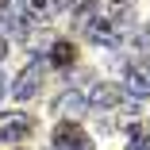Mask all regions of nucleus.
<instances>
[{
    "label": "nucleus",
    "mask_w": 150,
    "mask_h": 150,
    "mask_svg": "<svg viewBox=\"0 0 150 150\" xmlns=\"http://www.w3.org/2000/svg\"><path fill=\"white\" fill-rule=\"evenodd\" d=\"M42 77H46V66L35 58V62H31V66H27V69L16 77V85H12V96H16V100H31V96H39Z\"/></svg>",
    "instance_id": "nucleus-1"
},
{
    "label": "nucleus",
    "mask_w": 150,
    "mask_h": 150,
    "mask_svg": "<svg viewBox=\"0 0 150 150\" xmlns=\"http://www.w3.org/2000/svg\"><path fill=\"white\" fill-rule=\"evenodd\" d=\"M50 142H54V150H93V139H88L77 123H58Z\"/></svg>",
    "instance_id": "nucleus-2"
},
{
    "label": "nucleus",
    "mask_w": 150,
    "mask_h": 150,
    "mask_svg": "<svg viewBox=\"0 0 150 150\" xmlns=\"http://www.w3.org/2000/svg\"><path fill=\"white\" fill-rule=\"evenodd\" d=\"M31 123L35 119L23 115V112H4L0 115V142H23L31 135Z\"/></svg>",
    "instance_id": "nucleus-3"
},
{
    "label": "nucleus",
    "mask_w": 150,
    "mask_h": 150,
    "mask_svg": "<svg viewBox=\"0 0 150 150\" xmlns=\"http://www.w3.org/2000/svg\"><path fill=\"white\" fill-rule=\"evenodd\" d=\"M123 93H127L131 100H146V96H150V62H139V66L127 69Z\"/></svg>",
    "instance_id": "nucleus-4"
},
{
    "label": "nucleus",
    "mask_w": 150,
    "mask_h": 150,
    "mask_svg": "<svg viewBox=\"0 0 150 150\" xmlns=\"http://www.w3.org/2000/svg\"><path fill=\"white\" fill-rule=\"evenodd\" d=\"M0 23L4 27H12V35H31V19H27V12H23V4L19 0H4L0 4Z\"/></svg>",
    "instance_id": "nucleus-5"
},
{
    "label": "nucleus",
    "mask_w": 150,
    "mask_h": 150,
    "mask_svg": "<svg viewBox=\"0 0 150 150\" xmlns=\"http://www.w3.org/2000/svg\"><path fill=\"white\" fill-rule=\"evenodd\" d=\"M127 96H123V88H115V85H96L93 93H88V108H100V112H108V108H119Z\"/></svg>",
    "instance_id": "nucleus-6"
},
{
    "label": "nucleus",
    "mask_w": 150,
    "mask_h": 150,
    "mask_svg": "<svg viewBox=\"0 0 150 150\" xmlns=\"http://www.w3.org/2000/svg\"><path fill=\"white\" fill-rule=\"evenodd\" d=\"M88 39L100 42V46H119V42H123V31H119L112 19H93V23H88Z\"/></svg>",
    "instance_id": "nucleus-7"
},
{
    "label": "nucleus",
    "mask_w": 150,
    "mask_h": 150,
    "mask_svg": "<svg viewBox=\"0 0 150 150\" xmlns=\"http://www.w3.org/2000/svg\"><path fill=\"white\" fill-rule=\"evenodd\" d=\"M19 4H23V12H27V19L46 23V19H54V16H58L62 0H19Z\"/></svg>",
    "instance_id": "nucleus-8"
},
{
    "label": "nucleus",
    "mask_w": 150,
    "mask_h": 150,
    "mask_svg": "<svg viewBox=\"0 0 150 150\" xmlns=\"http://www.w3.org/2000/svg\"><path fill=\"white\" fill-rule=\"evenodd\" d=\"M46 62H50L54 69H69V66L77 62V46H73V42H50Z\"/></svg>",
    "instance_id": "nucleus-9"
},
{
    "label": "nucleus",
    "mask_w": 150,
    "mask_h": 150,
    "mask_svg": "<svg viewBox=\"0 0 150 150\" xmlns=\"http://www.w3.org/2000/svg\"><path fill=\"white\" fill-rule=\"evenodd\" d=\"M127 131H131V146L127 150H150V139H142V127L139 123H127Z\"/></svg>",
    "instance_id": "nucleus-10"
},
{
    "label": "nucleus",
    "mask_w": 150,
    "mask_h": 150,
    "mask_svg": "<svg viewBox=\"0 0 150 150\" xmlns=\"http://www.w3.org/2000/svg\"><path fill=\"white\" fill-rule=\"evenodd\" d=\"M58 108H62V112H85V100H81V96H62Z\"/></svg>",
    "instance_id": "nucleus-11"
},
{
    "label": "nucleus",
    "mask_w": 150,
    "mask_h": 150,
    "mask_svg": "<svg viewBox=\"0 0 150 150\" xmlns=\"http://www.w3.org/2000/svg\"><path fill=\"white\" fill-rule=\"evenodd\" d=\"M69 4H73L77 12H85V8H93V4H96V0H69Z\"/></svg>",
    "instance_id": "nucleus-12"
},
{
    "label": "nucleus",
    "mask_w": 150,
    "mask_h": 150,
    "mask_svg": "<svg viewBox=\"0 0 150 150\" xmlns=\"http://www.w3.org/2000/svg\"><path fill=\"white\" fill-rule=\"evenodd\" d=\"M4 54H8V42H4V39H0V58H4Z\"/></svg>",
    "instance_id": "nucleus-13"
},
{
    "label": "nucleus",
    "mask_w": 150,
    "mask_h": 150,
    "mask_svg": "<svg viewBox=\"0 0 150 150\" xmlns=\"http://www.w3.org/2000/svg\"><path fill=\"white\" fill-rule=\"evenodd\" d=\"M0 96H4V77H0Z\"/></svg>",
    "instance_id": "nucleus-14"
},
{
    "label": "nucleus",
    "mask_w": 150,
    "mask_h": 150,
    "mask_svg": "<svg viewBox=\"0 0 150 150\" xmlns=\"http://www.w3.org/2000/svg\"><path fill=\"white\" fill-rule=\"evenodd\" d=\"M146 139H150V119H146Z\"/></svg>",
    "instance_id": "nucleus-15"
}]
</instances>
